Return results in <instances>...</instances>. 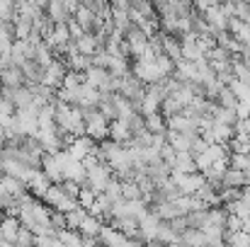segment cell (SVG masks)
<instances>
[{"mask_svg":"<svg viewBox=\"0 0 250 247\" xmlns=\"http://www.w3.org/2000/svg\"><path fill=\"white\" fill-rule=\"evenodd\" d=\"M112 179H114V170H112V165L104 163V160H100V163H95L92 167H87V174H85V179H83V187H90L92 191L102 194Z\"/></svg>","mask_w":250,"mask_h":247,"instance_id":"1","label":"cell"},{"mask_svg":"<svg viewBox=\"0 0 250 247\" xmlns=\"http://www.w3.org/2000/svg\"><path fill=\"white\" fill-rule=\"evenodd\" d=\"M44 201H46L51 209H59V211H63V213H68L71 209L78 206V199L71 196V194L63 189V184H51V187L46 189V194H44Z\"/></svg>","mask_w":250,"mask_h":247,"instance_id":"2","label":"cell"},{"mask_svg":"<svg viewBox=\"0 0 250 247\" xmlns=\"http://www.w3.org/2000/svg\"><path fill=\"white\" fill-rule=\"evenodd\" d=\"M170 177H172V182L177 184V189L182 194H197L199 187L207 182L204 172H180V170H172Z\"/></svg>","mask_w":250,"mask_h":247,"instance_id":"3","label":"cell"},{"mask_svg":"<svg viewBox=\"0 0 250 247\" xmlns=\"http://www.w3.org/2000/svg\"><path fill=\"white\" fill-rule=\"evenodd\" d=\"M131 73H134L141 82H146V85H151V82H161L163 78H166L156 61H134V63H131Z\"/></svg>","mask_w":250,"mask_h":247,"instance_id":"4","label":"cell"},{"mask_svg":"<svg viewBox=\"0 0 250 247\" xmlns=\"http://www.w3.org/2000/svg\"><path fill=\"white\" fill-rule=\"evenodd\" d=\"M22 228V221L17 216H10V213H2L0 218V247H10L15 245L17 240V233Z\"/></svg>","mask_w":250,"mask_h":247,"instance_id":"5","label":"cell"},{"mask_svg":"<svg viewBox=\"0 0 250 247\" xmlns=\"http://www.w3.org/2000/svg\"><path fill=\"white\" fill-rule=\"evenodd\" d=\"M42 170L46 172V177H49L54 184H61V182L66 179V174H63V160L59 158V153H44Z\"/></svg>","mask_w":250,"mask_h":247,"instance_id":"6","label":"cell"},{"mask_svg":"<svg viewBox=\"0 0 250 247\" xmlns=\"http://www.w3.org/2000/svg\"><path fill=\"white\" fill-rule=\"evenodd\" d=\"M66 73H68V66H66V61H59V58H54L49 66H46V73H44V82L49 85V87H54V90H59L61 85H63V78H66Z\"/></svg>","mask_w":250,"mask_h":247,"instance_id":"7","label":"cell"},{"mask_svg":"<svg viewBox=\"0 0 250 247\" xmlns=\"http://www.w3.org/2000/svg\"><path fill=\"white\" fill-rule=\"evenodd\" d=\"M95 148H97V141L92 138V136H76L73 138V143L68 146V153L73 155V158H78V160H83L85 155H90V153H95Z\"/></svg>","mask_w":250,"mask_h":247,"instance_id":"8","label":"cell"},{"mask_svg":"<svg viewBox=\"0 0 250 247\" xmlns=\"http://www.w3.org/2000/svg\"><path fill=\"white\" fill-rule=\"evenodd\" d=\"M202 15H204V19L216 29V32H224V29H229V15L224 12V7L221 5H209L207 10H202Z\"/></svg>","mask_w":250,"mask_h":247,"instance_id":"9","label":"cell"},{"mask_svg":"<svg viewBox=\"0 0 250 247\" xmlns=\"http://www.w3.org/2000/svg\"><path fill=\"white\" fill-rule=\"evenodd\" d=\"M109 138L117 141V143H124V146L131 143L134 131H131L129 121H126V119H114V121H109Z\"/></svg>","mask_w":250,"mask_h":247,"instance_id":"10","label":"cell"},{"mask_svg":"<svg viewBox=\"0 0 250 247\" xmlns=\"http://www.w3.org/2000/svg\"><path fill=\"white\" fill-rule=\"evenodd\" d=\"M0 80H2V87H20V85H27V78H24V71L22 66L17 63H10L0 71Z\"/></svg>","mask_w":250,"mask_h":247,"instance_id":"11","label":"cell"},{"mask_svg":"<svg viewBox=\"0 0 250 247\" xmlns=\"http://www.w3.org/2000/svg\"><path fill=\"white\" fill-rule=\"evenodd\" d=\"M46 15L51 17L54 24H68L73 19V12L63 5V0H49L46 5Z\"/></svg>","mask_w":250,"mask_h":247,"instance_id":"12","label":"cell"},{"mask_svg":"<svg viewBox=\"0 0 250 247\" xmlns=\"http://www.w3.org/2000/svg\"><path fill=\"white\" fill-rule=\"evenodd\" d=\"M22 71H24V78L27 85H37V82H44V73H46V66H42L37 58H27L22 63Z\"/></svg>","mask_w":250,"mask_h":247,"instance_id":"13","label":"cell"},{"mask_svg":"<svg viewBox=\"0 0 250 247\" xmlns=\"http://www.w3.org/2000/svg\"><path fill=\"white\" fill-rule=\"evenodd\" d=\"M54 182L46 177V172L44 170H37L34 174H32V179H29V194H34L37 199H44V194H46V189L51 187Z\"/></svg>","mask_w":250,"mask_h":247,"instance_id":"14","label":"cell"},{"mask_svg":"<svg viewBox=\"0 0 250 247\" xmlns=\"http://www.w3.org/2000/svg\"><path fill=\"white\" fill-rule=\"evenodd\" d=\"M68 41H71V29H68V24H54L51 34L46 37V44H49L51 49H59V46H66Z\"/></svg>","mask_w":250,"mask_h":247,"instance_id":"15","label":"cell"},{"mask_svg":"<svg viewBox=\"0 0 250 247\" xmlns=\"http://www.w3.org/2000/svg\"><path fill=\"white\" fill-rule=\"evenodd\" d=\"M66 66H68L71 71H87L90 66H95V63H92V54L73 51V54H68V58H66Z\"/></svg>","mask_w":250,"mask_h":247,"instance_id":"16","label":"cell"},{"mask_svg":"<svg viewBox=\"0 0 250 247\" xmlns=\"http://www.w3.org/2000/svg\"><path fill=\"white\" fill-rule=\"evenodd\" d=\"M102 228H104V221H102V218H97V216H92V213H87L78 230H81L83 235H87V238H95V235H100V233H102Z\"/></svg>","mask_w":250,"mask_h":247,"instance_id":"17","label":"cell"},{"mask_svg":"<svg viewBox=\"0 0 250 247\" xmlns=\"http://www.w3.org/2000/svg\"><path fill=\"white\" fill-rule=\"evenodd\" d=\"M109 78V71L107 68H102V66H90L87 71H85V82L87 85H92V87H102V82Z\"/></svg>","mask_w":250,"mask_h":247,"instance_id":"18","label":"cell"},{"mask_svg":"<svg viewBox=\"0 0 250 247\" xmlns=\"http://www.w3.org/2000/svg\"><path fill=\"white\" fill-rule=\"evenodd\" d=\"M144 119H146V129L151 133H167V119L161 112H153V114H148Z\"/></svg>","mask_w":250,"mask_h":247,"instance_id":"19","label":"cell"},{"mask_svg":"<svg viewBox=\"0 0 250 247\" xmlns=\"http://www.w3.org/2000/svg\"><path fill=\"white\" fill-rule=\"evenodd\" d=\"M243 184H246V174H243V170H238V167H231V165H229V170L224 172L221 187H243Z\"/></svg>","mask_w":250,"mask_h":247,"instance_id":"20","label":"cell"},{"mask_svg":"<svg viewBox=\"0 0 250 247\" xmlns=\"http://www.w3.org/2000/svg\"><path fill=\"white\" fill-rule=\"evenodd\" d=\"M216 102H219L221 107H231V109H236V107H238V95L233 92V87H231V85H224V87L219 90Z\"/></svg>","mask_w":250,"mask_h":247,"instance_id":"21","label":"cell"},{"mask_svg":"<svg viewBox=\"0 0 250 247\" xmlns=\"http://www.w3.org/2000/svg\"><path fill=\"white\" fill-rule=\"evenodd\" d=\"M76 41V46H78V51H83V54H95L100 46H97V41H95V34H90V32H85L83 37H78V39H73Z\"/></svg>","mask_w":250,"mask_h":247,"instance_id":"22","label":"cell"},{"mask_svg":"<svg viewBox=\"0 0 250 247\" xmlns=\"http://www.w3.org/2000/svg\"><path fill=\"white\" fill-rule=\"evenodd\" d=\"M214 119H216V121H224V124H231V126L238 124V114H236V109H231V107H221V104L216 107Z\"/></svg>","mask_w":250,"mask_h":247,"instance_id":"23","label":"cell"},{"mask_svg":"<svg viewBox=\"0 0 250 247\" xmlns=\"http://www.w3.org/2000/svg\"><path fill=\"white\" fill-rule=\"evenodd\" d=\"M182 112V104L172 97V95H167L166 99H163V104H161V114L166 116V119H170V116H175V114H180Z\"/></svg>","mask_w":250,"mask_h":247,"instance_id":"24","label":"cell"},{"mask_svg":"<svg viewBox=\"0 0 250 247\" xmlns=\"http://www.w3.org/2000/svg\"><path fill=\"white\" fill-rule=\"evenodd\" d=\"M156 63H158V68L163 71V76H166V78L175 73V66H177V61H175V58H170L166 51H161V54L156 56Z\"/></svg>","mask_w":250,"mask_h":247,"instance_id":"25","label":"cell"},{"mask_svg":"<svg viewBox=\"0 0 250 247\" xmlns=\"http://www.w3.org/2000/svg\"><path fill=\"white\" fill-rule=\"evenodd\" d=\"M32 34V19H24V17H15V37L17 39H27Z\"/></svg>","mask_w":250,"mask_h":247,"instance_id":"26","label":"cell"},{"mask_svg":"<svg viewBox=\"0 0 250 247\" xmlns=\"http://www.w3.org/2000/svg\"><path fill=\"white\" fill-rule=\"evenodd\" d=\"M83 82H85V71H71L68 68V73L63 78V87H78Z\"/></svg>","mask_w":250,"mask_h":247,"instance_id":"27","label":"cell"},{"mask_svg":"<svg viewBox=\"0 0 250 247\" xmlns=\"http://www.w3.org/2000/svg\"><path fill=\"white\" fill-rule=\"evenodd\" d=\"M15 245H37V235L27 228V226H22L20 228V233H17V240H15Z\"/></svg>","mask_w":250,"mask_h":247,"instance_id":"28","label":"cell"},{"mask_svg":"<svg viewBox=\"0 0 250 247\" xmlns=\"http://www.w3.org/2000/svg\"><path fill=\"white\" fill-rule=\"evenodd\" d=\"M95 199H97V191H92L90 187H83L81 194H78V204L85 206V209H90V206L95 204Z\"/></svg>","mask_w":250,"mask_h":247,"instance_id":"29","label":"cell"},{"mask_svg":"<svg viewBox=\"0 0 250 247\" xmlns=\"http://www.w3.org/2000/svg\"><path fill=\"white\" fill-rule=\"evenodd\" d=\"M231 167L248 170L250 167V153H231Z\"/></svg>","mask_w":250,"mask_h":247,"instance_id":"30","label":"cell"},{"mask_svg":"<svg viewBox=\"0 0 250 247\" xmlns=\"http://www.w3.org/2000/svg\"><path fill=\"white\" fill-rule=\"evenodd\" d=\"M236 230H243V218H238L236 213H229V218H226V233H236Z\"/></svg>","mask_w":250,"mask_h":247,"instance_id":"31","label":"cell"},{"mask_svg":"<svg viewBox=\"0 0 250 247\" xmlns=\"http://www.w3.org/2000/svg\"><path fill=\"white\" fill-rule=\"evenodd\" d=\"M161 158H163L166 163L172 165V163H175V158H177V151H175V148H172L170 143H166V146L161 148Z\"/></svg>","mask_w":250,"mask_h":247,"instance_id":"32","label":"cell"},{"mask_svg":"<svg viewBox=\"0 0 250 247\" xmlns=\"http://www.w3.org/2000/svg\"><path fill=\"white\" fill-rule=\"evenodd\" d=\"M68 29H71V39H78V37H83V34H85V29L78 24V22H76V17L68 22Z\"/></svg>","mask_w":250,"mask_h":247,"instance_id":"33","label":"cell"},{"mask_svg":"<svg viewBox=\"0 0 250 247\" xmlns=\"http://www.w3.org/2000/svg\"><path fill=\"white\" fill-rule=\"evenodd\" d=\"M236 131H243V133H248V136H250V116H248V119H238Z\"/></svg>","mask_w":250,"mask_h":247,"instance_id":"34","label":"cell"},{"mask_svg":"<svg viewBox=\"0 0 250 247\" xmlns=\"http://www.w3.org/2000/svg\"><path fill=\"white\" fill-rule=\"evenodd\" d=\"M34 5H39L42 10H46V5H49V0H34Z\"/></svg>","mask_w":250,"mask_h":247,"instance_id":"35","label":"cell"},{"mask_svg":"<svg viewBox=\"0 0 250 247\" xmlns=\"http://www.w3.org/2000/svg\"><path fill=\"white\" fill-rule=\"evenodd\" d=\"M5 138H7V131H5V126H2V124H0V143H2V141H5Z\"/></svg>","mask_w":250,"mask_h":247,"instance_id":"36","label":"cell"}]
</instances>
